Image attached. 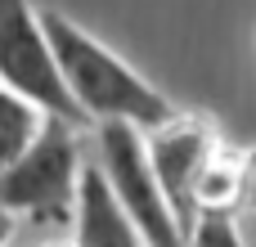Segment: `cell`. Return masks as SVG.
Here are the masks:
<instances>
[{
    "mask_svg": "<svg viewBox=\"0 0 256 247\" xmlns=\"http://www.w3.org/2000/svg\"><path fill=\"white\" fill-rule=\"evenodd\" d=\"M184 247H243L238 238V225H234V216H198L194 225H189V234H184Z\"/></svg>",
    "mask_w": 256,
    "mask_h": 247,
    "instance_id": "9c48e42d",
    "label": "cell"
},
{
    "mask_svg": "<svg viewBox=\"0 0 256 247\" xmlns=\"http://www.w3.org/2000/svg\"><path fill=\"white\" fill-rule=\"evenodd\" d=\"M248 198V153L216 140L198 180H194V212L198 216H234L238 202Z\"/></svg>",
    "mask_w": 256,
    "mask_h": 247,
    "instance_id": "52a82bcc",
    "label": "cell"
},
{
    "mask_svg": "<svg viewBox=\"0 0 256 247\" xmlns=\"http://www.w3.org/2000/svg\"><path fill=\"white\" fill-rule=\"evenodd\" d=\"M0 86L14 90L18 99L36 104L54 122H68L76 130L86 126L81 108L72 104L68 86L58 76L54 50L40 32L32 0H0Z\"/></svg>",
    "mask_w": 256,
    "mask_h": 247,
    "instance_id": "3957f363",
    "label": "cell"
},
{
    "mask_svg": "<svg viewBox=\"0 0 256 247\" xmlns=\"http://www.w3.org/2000/svg\"><path fill=\"white\" fill-rule=\"evenodd\" d=\"M40 247H76V243H40Z\"/></svg>",
    "mask_w": 256,
    "mask_h": 247,
    "instance_id": "8fae6325",
    "label": "cell"
},
{
    "mask_svg": "<svg viewBox=\"0 0 256 247\" xmlns=\"http://www.w3.org/2000/svg\"><path fill=\"white\" fill-rule=\"evenodd\" d=\"M9 238H14V216L0 212V247H9Z\"/></svg>",
    "mask_w": 256,
    "mask_h": 247,
    "instance_id": "30bf717a",
    "label": "cell"
},
{
    "mask_svg": "<svg viewBox=\"0 0 256 247\" xmlns=\"http://www.w3.org/2000/svg\"><path fill=\"white\" fill-rule=\"evenodd\" d=\"M40 18V32L54 50V63H58V76L72 94V104L81 108L86 122H122V126H135L140 135L171 122L176 117V104L148 86L122 54H112L104 40H94L86 27H76L68 14L58 9H36Z\"/></svg>",
    "mask_w": 256,
    "mask_h": 247,
    "instance_id": "6da1fadb",
    "label": "cell"
},
{
    "mask_svg": "<svg viewBox=\"0 0 256 247\" xmlns=\"http://www.w3.org/2000/svg\"><path fill=\"white\" fill-rule=\"evenodd\" d=\"M99 135V176L108 184V194L117 198V207L130 216V225L140 230V238L148 247H184V234L153 180V166H148V153H144V135L135 126H122V122H99L94 126Z\"/></svg>",
    "mask_w": 256,
    "mask_h": 247,
    "instance_id": "277c9868",
    "label": "cell"
},
{
    "mask_svg": "<svg viewBox=\"0 0 256 247\" xmlns=\"http://www.w3.org/2000/svg\"><path fill=\"white\" fill-rule=\"evenodd\" d=\"M72 225H76V238H72L76 247H148L130 225V216L117 207V198L108 194L99 166H81Z\"/></svg>",
    "mask_w": 256,
    "mask_h": 247,
    "instance_id": "8992f818",
    "label": "cell"
},
{
    "mask_svg": "<svg viewBox=\"0 0 256 247\" xmlns=\"http://www.w3.org/2000/svg\"><path fill=\"white\" fill-rule=\"evenodd\" d=\"M76 180H81L76 126L45 117L40 135L9 166H0V212H9L14 220L22 216L32 225L63 230L72 225Z\"/></svg>",
    "mask_w": 256,
    "mask_h": 247,
    "instance_id": "7a4b0ae2",
    "label": "cell"
},
{
    "mask_svg": "<svg viewBox=\"0 0 256 247\" xmlns=\"http://www.w3.org/2000/svg\"><path fill=\"white\" fill-rule=\"evenodd\" d=\"M220 135L212 130L207 117H189V112H176L171 122L144 130V153H148V166H153V180L180 225V234H189V225L198 220L194 212V180L212 153Z\"/></svg>",
    "mask_w": 256,
    "mask_h": 247,
    "instance_id": "5b68a950",
    "label": "cell"
},
{
    "mask_svg": "<svg viewBox=\"0 0 256 247\" xmlns=\"http://www.w3.org/2000/svg\"><path fill=\"white\" fill-rule=\"evenodd\" d=\"M40 126H45V112L0 86V166H9V162L40 135Z\"/></svg>",
    "mask_w": 256,
    "mask_h": 247,
    "instance_id": "ba28073f",
    "label": "cell"
}]
</instances>
